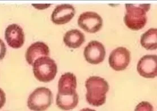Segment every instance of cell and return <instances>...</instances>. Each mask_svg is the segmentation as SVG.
I'll return each mask as SVG.
<instances>
[{
    "label": "cell",
    "instance_id": "1",
    "mask_svg": "<svg viewBox=\"0 0 157 111\" xmlns=\"http://www.w3.org/2000/svg\"><path fill=\"white\" fill-rule=\"evenodd\" d=\"M87 89L86 98L87 103L94 107H100L106 101V93L109 91L108 82L103 78L93 76L85 82Z\"/></svg>",
    "mask_w": 157,
    "mask_h": 111
},
{
    "label": "cell",
    "instance_id": "2",
    "mask_svg": "<svg viewBox=\"0 0 157 111\" xmlns=\"http://www.w3.org/2000/svg\"><path fill=\"white\" fill-rule=\"evenodd\" d=\"M126 14L124 21L128 28L139 30L145 26L147 22L146 13L149 10L150 4H125Z\"/></svg>",
    "mask_w": 157,
    "mask_h": 111
},
{
    "label": "cell",
    "instance_id": "3",
    "mask_svg": "<svg viewBox=\"0 0 157 111\" xmlns=\"http://www.w3.org/2000/svg\"><path fill=\"white\" fill-rule=\"evenodd\" d=\"M33 66L34 76L39 81L48 83L56 77L57 66L55 60L48 56L38 58Z\"/></svg>",
    "mask_w": 157,
    "mask_h": 111
},
{
    "label": "cell",
    "instance_id": "4",
    "mask_svg": "<svg viewBox=\"0 0 157 111\" xmlns=\"http://www.w3.org/2000/svg\"><path fill=\"white\" fill-rule=\"evenodd\" d=\"M52 102L51 91L46 87H39L30 94L27 100V106L31 111H45Z\"/></svg>",
    "mask_w": 157,
    "mask_h": 111
},
{
    "label": "cell",
    "instance_id": "5",
    "mask_svg": "<svg viewBox=\"0 0 157 111\" xmlns=\"http://www.w3.org/2000/svg\"><path fill=\"white\" fill-rule=\"evenodd\" d=\"M78 26L85 31L95 33L99 31L103 25V19L95 12L86 11L79 15Z\"/></svg>",
    "mask_w": 157,
    "mask_h": 111
},
{
    "label": "cell",
    "instance_id": "6",
    "mask_svg": "<svg viewBox=\"0 0 157 111\" xmlns=\"http://www.w3.org/2000/svg\"><path fill=\"white\" fill-rule=\"evenodd\" d=\"M131 61V52L127 48L119 47L113 50L109 56V66L114 70L126 69Z\"/></svg>",
    "mask_w": 157,
    "mask_h": 111
},
{
    "label": "cell",
    "instance_id": "7",
    "mask_svg": "<svg viewBox=\"0 0 157 111\" xmlns=\"http://www.w3.org/2000/svg\"><path fill=\"white\" fill-rule=\"evenodd\" d=\"M106 54L104 45L97 41H91L86 46L83 55L87 62L98 64L102 62Z\"/></svg>",
    "mask_w": 157,
    "mask_h": 111
},
{
    "label": "cell",
    "instance_id": "8",
    "mask_svg": "<svg viewBox=\"0 0 157 111\" xmlns=\"http://www.w3.org/2000/svg\"><path fill=\"white\" fill-rule=\"evenodd\" d=\"M141 76L145 78H154L157 75V56L156 55H146L139 60L137 67Z\"/></svg>",
    "mask_w": 157,
    "mask_h": 111
},
{
    "label": "cell",
    "instance_id": "9",
    "mask_svg": "<svg viewBox=\"0 0 157 111\" xmlns=\"http://www.w3.org/2000/svg\"><path fill=\"white\" fill-rule=\"evenodd\" d=\"M5 37L8 45L12 48H20L25 42V34L23 29L17 24H11L7 27Z\"/></svg>",
    "mask_w": 157,
    "mask_h": 111
},
{
    "label": "cell",
    "instance_id": "10",
    "mask_svg": "<svg viewBox=\"0 0 157 111\" xmlns=\"http://www.w3.org/2000/svg\"><path fill=\"white\" fill-rule=\"evenodd\" d=\"M75 7L71 4H61L56 6L51 15V20L56 25H64L75 16Z\"/></svg>",
    "mask_w": 157,
    "mask_h": 111
},
{
    "label": "cell",
    "instance_id": "11",
    "mask_svg": "<svg viewBox=\"0 0 157 111\" xmlns=\"http://www.w3.org/2000/svg\"><path fill=\"white\" fill-rule=\"evenodd\" d=\"M48 46L43 42H36L31 44L27 50L25 56L28 63L33 66L38 58L48 56Z\"/></svg>",
    "mask_w": 157,
    "mask_h": 111
},
{
    "label": "cell",
    "instance_id": "12",
    "mask_svg": "<svg viewBox=\"0 0 157 111\" xmlns=\"http://www.w3.org/2000/svg\"><path fill=\"white\" fill-rule=\"evenodd\" d=\"M77 78L75 75L67 72L61 75L59 81L58 93L61 94H73L76 92Z\"/></svg>",
    "mask_w": 157,
    "mask_h": 111
},
{
    "label": "cell",
    "instance_id": "13",
    "mask_svg": "<svg viewBox=\"0 0 157 111\" xmlns=\"http://www.w3.org/2000/svg\"><path fill=\"white\" fill-rule=\"evenodd\" d=\"M78 103L77 93L73 94L57 93L56 96V105L61 109L69 111L74 109Z\"/></svg>",
    "mask_w": 157,
    "mask_h": 111
},
{
    "label": "cell",
    "instance_id": "14",
    "mask_svg": "<svg viewBox=\"0 0 157 111\" xmlns=\"http://www.w3.org/2000/svg\"><path fill=\"white\" fill-rule=\"evenodd\" d=\"M85 41L83 33L78 29H72L67 31L64 37V42L68 47H79Z\"/></svg>",
    "mask_w": 157,
    "mask_h": 111
},
{
    "label": "cell",
    "instance_id": "15",
    "mask_svg": "<svg viewBox=\"0 0 157 111\" xmlns=\"http://www.w3.org/2000/svg\"><path fill=\"white\" fill-rule=\"evenodd\" d=\"M141 44L148 50H156L157 48V29L151 28L141 37Z\"/></svg>",
    "mask_w": 157,
    "mask_h": 111
},
{
    "label": "cell",
    "instance_id": "16",
    "mask_svg": "<svg viewBox=\"0 0 157 111\" xmlns=\"http://www.w3.org/2000/svg\"><path fill=\"white\" fill-rule=\"evenodd\" d=\"M135 111H154L153 107L147 101H142L136 106Z\"/></svg>",
    "mask_w": 157,
    "mask_h": 111
},
{
    "label": "cell",
    "instance_id": "17",
    "mask_svg": "<svg viewBox=\"0 0 157 111\" xmlns=\"http://www.w3.org/2000/svg\"><path fill=\"white\" fill-rule=\"evenodd\" d=\"M6 47L4 41L0 39V60L3 59L6 55Z\"/></svg>",
    "mask_w": 157,
    "mask_h": 111
},
{
    "label": "cell",
    "instance_id": "18",
    "mask_svg": "<svg viewBox=\"0 0 157 111\" xmlns=\"http://www.w3.org/2000/svg\"><path fill=\"white\" fill-rule=\"evenodd\" d=\"M6 102L5 93L1 88H0V109L3 107Z\"/></svg>",
    "mask_w": 157,
    "mask_h": 111
},
{
    "label": "cell",
    "instance_id": "19",
    "mask_svg": "<svg viewBox=\"0 0 157 111\" xmlns=\"http://www.w3.org/2000/svg\"><path fill=\"white\" fill-rule=\"evenodd\" d=\"M79 111H96L95 110H94V109H90V108H83L82 109H81V110H80Z\"/></svg>",
    "mask_w": 157,
    "mask_h": 111
}]
</instances>
